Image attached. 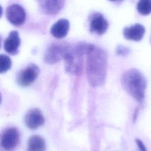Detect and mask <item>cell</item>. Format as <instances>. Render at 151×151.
I'll return each mask as SVG.
<instances>
[{
	"mask_svg": "<svg viewBox=\"0 0 151 151\" xmlns=\"http://www.w3.org/2000/svg\"><path fill=\"white\" fill-rule=\"evenodd\" d=\"M90 31L97 35H103L108 29L109 23L105 17L100 12H95L89 16Z\"/></svg>",
	"mask_w": 151,
	"mask_h": 151,
	"instance_id": "ba28073f",
	"label": "cell"
},
{
	"mask_svg": "<svg viewBox=\"0 0 151 151\" xmlns=\"http://www.w3.org/2000/svg\"><path fill=\"white\" fill-rule=\"evenodd\" d=\"M145 33V27L138 23L130 27H126L123 31V36L126 39L135 41H140L143 38Z\"/></svg>",
	"mask_w": 151,
	"mask_h": 151,
	"instance_id": "7c38bea8",
	"label": "cell"
},
{
	"mask_svg": "<svg viewBox=\"0 0 151 151\" xmlns=\"http://www.w3.org/2000/svg\"><path fill=\"white\" fill-rule=\"evenodd\" d=\"M19 133L14 127L6 129L0 136V147L4 151H12L19 142Z\"/></svg>",
	"mask_w": 151,
	"mask_h": 151,
	"instance_id": "5b68a950",
	"label": "cell"
},
{
	"mask_svg": "<svg viewBox=\"0 0 151 151\" xmlns=\"http://www.w3.org/2000/svg\"><path fill=\"white\" fill-rule=\"evenodd\" d=\"M71 45V44L66 42H57L50 44L45 54V62L52 64L64 60Z\"/></svg>",
	"mask_w": 151,
	"mask_h": 151,
	"instance_id": "277c9868",
	"label": "cell"
},
{
	"mask_svg": "<svg viewBox=\"0 0 151 151\" xmlns=\"http://www.w3.org/2000/svg\"><path fill=\"white\" fill-rule=\"evenodd\" d=\"M136 145L138 147L137 151H147L145 145L140 139H136Z\"/></svg>",
	"mask_w": 151,
	"mask_h": 151,
	"instance_id": "ac0fdd59",
	"label": "cell"
},
{
	"mask_svg": "<svg viewBox=\"0 0 151 151\" xmlns=\"http://www.w3.org/2000/svg\"><path fill=\"white\" fill-rule=\"evenodd\" d=\"M21 40L19 33L17 31H12L5 39L4 44L5 51L11 55H16L19 52Z\"/></svg>",
	"mask_w": 151,
	"mask_h": 151,
	"instance_id": "8fae6325",
	"label": "cell"
},
{
	"mask_svg": "<svg viewBox=\"0 0 151 151\" xmlns=\"http://www.w3.org/2000/svg\"><path fill=\"white\" fill-rule=\"evenodd\" d=\"M6 17L7 20L14 26L22 25L26 19L25 9L18 4H12L6 9Z\"/></svg>",
	"mask_w": 151,
	"mask_h": 151,
	"instance_id": "52a82bcc",
	"label": "cell"
},
{
	"mask_svg": "<svg viewBox=\"0 0 151 151\" xmlns=\"http://www.w3.org/2000/svg\"><path fill=\"white\" fill-rule=\"evenodd\" d=\"M1 99H2V97H1V94L0 93V104H1Z\"/></svg>",
	"mask_w": 151,
	"mask_h": 151,
	"instance_id": "ffe728a7",
	"label": "cell"
},
{
	"mask_svg": "<svg viewBox=\"0 0 151 151\" xmlns=\"http://www.w3.org/2000/svg\"><path fill=\"white\" fill-rule=\"evenodd\" d=\"M40 11L45 15L52 16L63 8L65 0H37Z\"/></svg>",
	"mask_w": 151,
	"mask_h": 151,
	"instance_id": "9c48e42d",
	"label": "cell"
},
{
	"mask_svg": "<svg viewBox=\"0 0 151 151\" xmlns=\"http://www.w3.org/2000/svg\"><path fill=\"white\" fill-rule=\"evenodd\" d=\"M70 28L69 21L64 18H61L55 22L51 27L50 33L55 38H63L68 34Z\"/></svg>",
	"mask_w": 151,
	"mask_h": 151,
	"instance_id": "4fadbf2b",
	"label": "cell"
},
{
	"mask_svg": "<svg viewBox=\"0 0 151 151\" xmlns=\"http://www.w3.org/2000/svg\"><path fill=\"white\" fill-rule=\"evenodd\" d=\"M110 1H119V0H109Z\"/></svg>",
	"mask_w": 151,
	"mask_h": 151,
	"instance_id": "44dd1931",
	"label": "cell"
},
{
	"mask_svg": "<svg viewBox=\"0 0 151 151\" xmlns=\"http://www.w3.org/2000/svg\"><path fill=\"white\" fill-rule=\"evenodd\" d=\"M46 145L45 140L40 136H32L28 140L27 151H45Z\"/></svg>",
	"mask_w": 151,
	"mask_h": 151,
	"instance_id": "5bb4252c",
	"label": "cell"
},
{
	"mask_svg": "<svg viewBox=\"0 0 151 151\" xmlns=\"http://www.w3.org/2000/svg\"><path fill=\"white\" fill-rule=\"evenodd\" d=\"M86 74L88 83L92 87L103 86L107 71V54L102 48L88 44L86 51Z\"/></svg>",
	"mask_w": 151,
	"mask_h": 151,
	"instance_id": "6da1fadb",
	"label": "cell"
},
{
	"mask_svg": "<svg viewBox=\"0 0 151 151\" xmlns=\"http://www.w3.org/2000/svg\"><path fill=\"white\" fill-rule=\"evenodd\" d=\"M87 44L84 42H80L71 45L64 58L67 73L76 76L81 74L83 69V57L86 53Z\"/></svg>",
	"mask_w": 151,
	"mask_h": 151,
	"instance_id": "3957f363",
	"label": "cell"
},
{
	"mask_svg": "<svg viewBox=\"0 0 151 151\" xmlns=\"http://www.w3.org/2000/svg\"><path fill=\"white\" fill-rule=\"evenodd\" d=\"M122 84L125 91L137 101L145 97L146 80L143 74L136 68L126 71L122 76Z\"/></svg>",
	"mask_w": 151,
	"mask_h": 151,
	"instance_id": "7a4b0ae2",
	"label": "cell"
},
{
	"mask_svg": "<svg viewBox=\"0 0 151 151\" xmlns=\"http://www.w3.org/2000/svg\"><path fill=\"white\" fill-rule=\"evenodd\" d=\"M0 47H1V37H0Z\"/></svg>",
	"mask_w": 151,
	"mask_h": 151,
	"instance_id": "7402d4cb",
	"label": "cell"
},
{
	"mask_svg": "<svg viewBox=\"0 0 151 151\" xmlns=\"http://www.w3.org/2000/svg\"><path fill=\"white\" fill-rule=\"evenodd\" d=\"M12 65L9 57L5 54H0V73H4L9 70Z\"/></svg>",
	"mask_w": 151,
	"mask_h": 151,
	"instance_id": "2e32d148",
	"label": "cell"
},
{
	"mask_svg": "<svg viewBox=\"0 0 151 151\" xmlns=\"http://www.w3.org/2000/svg\"><path fill=\"white\" fill-rule=\"evenodd\" d=\"M45 119L39 109L34 108L29 110L25 116V123L30 129H36L43 125Z\"/></svg>",
	"mask_w": 151,
	"mask_h": 151,
	"instance_id": "30bf717a",
	"label": "cell"
},
{
	"mask_svg": "<svg viewBox=\"0 0 151 151\" xmlns=\"http://www.w3.org/2000/svg\"><path fill=\"white\" fill-rule=\"evenodd\" d=\"M130 52V49L122 45H118L116 48V53L120 56H127Z\"/></svg>",
	"mask_w": 151,
	"mask_h": 151,
	"instance_id": "e0dca14e",
	"label": "cell"
},
{
	"mask_svg": "<svg viewBox=\"0 0 151 151\" xmlns=\"http://www.w3.org/2000/svg\"><path fill=\"white\" fill-rule=\"evenodd\" d=\"M137 10L142 15H147L151 13V0H139Z\"/></svg>",
	"mask_w": 151,
	"mask_h": 151,
	"instance_id": "9a60e30c",
	"label": "cell"
},
{
	"mask_svg": "<svg viewBox=\"0 0 151 151\" xmlns=\"http://www.w3.org/2000/svg\"><path fill=\"white\" fill-rule=\"evenodd\" d=\"M2 12H3V9H2V6L0 5V18L1 17V16L2 15Z\"/></svg>",
	"mask_w": 151,
	"mask_h": 151,
	"instance_id": "d6986e66",
	"label": "cell"
},
{
	"mask_svg": "<svg viewBox=\"0 0 151 151\" xmlns=\"http://www.w3.org/2000/svg\"><path fill=\"white\" fill-rule=\"evenodd\" d=\"M39 73V67L35 64H29L18 73L17 82L20 86H28L37 78Z\"/></svg>",
	"mask_w": 151,
	"mask_h": 151,
	"instance_id": "8992f818",
	"label": "cell"
}]
</instances>
